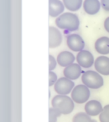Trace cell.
<instances>
[{"instance_id":"ffe728a7","label":"cell","mask_w":109,"mask_h":122,"mask_svg":"<svg viewBox=\"0 0 109 122\" xmlns=\"http://www.w3.org/2000/svg\"><path fill=\"white\" fill-rule=\"evenodd\" d=\"M57 65V60L56 59L53 55L49 54V71H53L55 69Z\"/></svg>"},{"instance_id":"4fadbf2b","label":"cell","mask_w":109,"mask_h":122,"mask_svg":"<svg viewBox=\"0 0 109 122\" xmlns=\"http://www.w3.org/2000/svg\"><path fill=\"white\" fill-rule=\"evenodd\" d=\"M76 57L71 51H62L57 55V64L61 67H66L74 63Z\"/></svg>"},{"instance_id":"9c48e42d","label":"cell","mask_w":109,"mask_h":122,"mask_svg":"<svg viewBox=\"0 0 109 122\" xmlns=\"http://www.w3.org/2000/svg\"><path fill=\"white\" fill-rule=\"evenodd\" d=\"M82 74H83V71L82 70V67L77 63H73L65 67L63 70L64 76L71 80H76L79 79L80 77H82Z\"/></svg>"},{"instance_id":"ac0fdd59","label":"cell","mask_w":109,"mask_h":122,"mask_svg":"<svg viewBox=\"0 0 109 122\" xmlns=\"http://www.w3.org/2000/svg\"><path fill=\"white\" fill-rule=\"evenodd\" d=\"M62 114L59 111L56 109L51 108L49 109V122H57L59 117Z\"/></svg>"},{"instance_id":"603a6c76","label":"cell","mask_w":109,"mask_h":122,"mask_svg":"<svg viewBox=\"0 0 109 122\" xmlns=\"http://www.w3.org/2000/svg\"><path fill=\"white\" fill-rule=\"evenodd\" d=\"M104 29L107 33H109V17H107L104 21Z\"/></svg>"},{"instance_id":"52a82bcc","label":"cell","mask_w":109,"mask_h":122,"mask_svg":"<svg viewBox=\"0 0 109 122\" xmlns=\"http://www.w3.org/2000/svg\"><path fill=\"white\" fill-rule=\"evenodd\" d=\"M76 59L77 64L82 68L85 69L91 68L95 62L93 54L89 50H86V49H83V50L78 52L76 57Z\"/></svg>"},{"instance_id":"6da1fadb","label":"cell","mask_w":109,"mask_h":122,"mask_svg":"<svg viewBox=\"0 0 109 122\" xmlns=\"http://www.w3.org/2000/svg\"><path fill=\"white\" fill-rule=\"evenodd\" d=\"M55 25L60 29L65 30L66 32L76 31L80 27V20L76 14L73 13H63L56 18Z\"/></svg>"},{"instance_id":"9a60e30c","label":"cell","mask_w":109,"mask_h":122,"mask_svg":"<svg viewBox=\"0 0 109 122\" xmlns=\"http://www.w3.org/2000/svg\"><path fill=\"white\" fill-rule=\"evenodd\" d=\"M94 47L96 51L102 55L109 54V38L106 36L98 38L96 40Z\"/></svg>"},{"instance_id":"ba28073f","label":"cell","mask_w":109,"mask_h":122,"mask_svg":"<svg viewBox=\"0 0 109 122\" xmlns=\"http://www.w3.org/2000/svg\"><path fill=\"white\" fill-rule=\"evenodd\" d=\"M94 67L96 71L102 75H109V58L107 56H99L95 59Z\"/></svg>"},{"instance_id":"7c38bea8","label":"cell","mask_w":109,"mask_h":122,"mask_svg":"<svg viewBox=\"0 0 109 122\" xmlns=\"http://www.w3.org/2000/svg\"><path fill=\"white\" fill-rule=\"evenodd\" d=\"M102 109H103V107L98 100H89L85 105V112L90 116L99 115L101 112L102 111Z\"/></svg>"},{"instance_id":"d6986e66","label":"cell","mask_w":109,"mask_h":122,"mask_svg":"<svg viewBox=\"0 0 109 122\" xmlns=\"http://www.w3.org/2000/svg\"><path fill=\"white\" fill-rule=\"evenodd\" d=\"M100 122H109V105H107L103 107L102 111L99 115Z\"/></svg>"},{"instance_id":"e0dca14e","label":"cell","mask_w":109,"mask_h":122,"mask_svg":"<svg viewBox=\"0 0 109 122\" xmlns=\"http://www.w3.org/2000/svg\"><path fill=\"white\" fill-rule=\"evenodd\" d=\"M72 122H97L86 112H78L72 118Z\"/></svg>"},{"instance_id":"5bb4252c","label":"cell","mask_w":109,"mask_h":122,"mask_svg":"<svg viewBox=\"0 0 109 122\" xmlns=\"http://www.w3.org/2000/svg\"><path fill=\"white\" fill-rule=\"evenodd\" d=\"M82 7L87 14L95 15L100 11L102 5L99 0H84Z\"/></svg>"},{"instance_id":"5b68a950","label":"cell","mask_w":109,"mask_h":122,"mask_svg":"<svg viewBox=\"0 0 109 122\" xmlns=\"http://www.w3.org/2000/svg\"><path fill=\"white\" fill-rule=\"evenodd\" d=\"M74 87H75V84L73 80L64 76L58 79L56 83L54 85V90L57 93V95H67L71 93Z\"/></svg>"},{"instance_id":"2e32d148","label":"cell","mask_w":109,"mask_h":122,"mask_svg":"<svg viewBox=\"0 0 109 122\" xmlns=\"http://www.w3.org/2000/svg\"><path fill=\"white\" fill-rule=\"evenodd\" d=\"M65 9L71 12H76L79 10L83 5L82 0H62Z\"/></svg>"},{"instance_id":"277c9868","label":"cell","mask_w":109,"mask_h":122,"mask_svg":"<svg viewBox=\"0 0 109 122\" xmlns=\"http://www.w3.org/2000/svg\"><path fill=\"white\" fill-rule=\"evenodd\" d=\"M71 99L75 103L84 104L88 101L91 95L90 89L85 85H77L71 91Z\"/></svg>"},{"instance_id":"7402d4cb","label":"cell","mask_w":109,"mask_h":122,"mask_svg":"<svg viewBox=\"0 0 109 122\" xmlns=\"http://www.w3.org/2000/svg\"><path fill=\"white\" fill-rule=\"evenodd\" d=\"M101 5L105 11H109V0H101Z\"/></svg>"},{"instance_id":"8992f818","label":"cell","mask_w":109,"mask_h":122,"mask_svg":"<svg viewBox=\"0 0 109 122\" xmlns=\"http://www.w3.org/2000/svg\"><path fill=\"white\" fill-rule=\"evenodd\" d=\"M66 44L68 48L74 52H80L85 48V41L82 36L77 34H70L66 37Z\"/></svg>"},{"instance_id":"3957f363","label":"cell","mask_w":109,"mask_h":122,"mask_svg":"<svg viewBox=\"0 0 109 122\" xmlns=\"http://www.w3.org/2000/svg\"><path fill=\"white\" fill-rule=\"evenodd\" d=\"M82 82L89 89L97 90L103 86L104 80L102 75L95 70H87L82 75Z\"/></svg>"},{"instance_id":"7a4b0ae2","label":"cell","mask_w":109,"mask_h":122,"mask_svg":"<svg viewBox=\"0 0 109 122\" xmlns=\"http://www.w3.org/2000/svg\"><path fill=\"white\" fill-rule=\"evenodd\" d=\"M74 100L71 97L64 95H56L51 100V105L53 108L58 110L62 115H69L74 110Z\"/></svg>"},{"instance_id":"8fae6325","label":"cell","mask_w":109,"mask_h":122,"mask_svg":"<svg viewBox=\"0 0 109 122\" xmlns=\"http://www.w3.org/2000/svg\"><path fill=\"white\" fill-rule=\"evenodd\" d=\"M65 7L60 0H49V15L57 18L64 13Z\"/></svg>"},{"instance_id":"44dd1931","label":"cell","mask_w":109,"mask_h":122,"mask_svg":"<svg viewBox=\"0 0 109 122\" xmlns=\"http://www.w3.org/2000/svg\"><path fill=\"white\" fill-rule=\"evenodd\" d=\"M58 80L57 75L54 71H49V86H53Z\"/></svg>"},{"instance_id":"30bf717a","label":"cell","mask_w":109,"mask_h":122,"mask_svg":"<svg viewBox=\"0 0 109 122\" xmlns=\"http://www.w3.org/2000/svg\"><path fill=\"white\" fill-rule=\"evenodd\" d=\"M62 34L59 29L55 27L49 26V48L54 49L61 44Z\"/></svg>"}]
</instances>
